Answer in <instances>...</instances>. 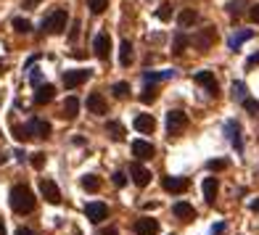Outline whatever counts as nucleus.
<instances>
[{"instance_id":"33","label":"nucleus","mask_w":259,"mask_h":235,"mask_svg":"<svg viewBox=\"0 0 259 235\" xmlns=\"http://www.w3.org/2000/svg\"><path fill=\"white\" fill-rule=\"evenodd\" d=\"M206 167H209L212 172H222V169H228V167H230V161H228V159H212Z\"/></svg>"},{"instance_id":"29","label":"nucleus","mask_w":259,"mask_h":235,"mask_svg":"<svg viewBox=\"0 0 259 235\" xmlns=\"http://www.w3.org/2000/svg\"><path fill=\"white\" fill-rule=\"evenodd\" d=\"M230 93H233V101H246V85L243 82H233L230 85Z\"/></svg>"},{"instance_id":"26","label":"nucleus","mask_w":259,"mask_h":235,"mask_svg":"<svg viewBox=\"0 0 259 235\" xmlns=\"http://www.w3.org/2000/svg\"><path fill=\"white\" fill-rule=\"evenodd\" d=\"M188 45H191V37L185 35V32H177V35H174V43H172V53H183V50L188 48Z\"/></svg>"},{"instance_id":"14","label":"nucleus","mask_w":259,"mask_h":235,"mask_svg":"<svg viewBox=\"0 0 259 235\" xmlns=\"http://www.w3.org/2000/svg\"><path fill=\"white\" fill-rule=\"evenodd\" d=\"M87 111L90 114H98V116H103L108 111V106H106V98H103L101 93H90L87 95Z\"/></svg>"},{"instance_id":"43","label":"nucleus","mask_w":259,"mask_h":235,"mask_svg":"<svg viewBox=\"0 0 259 235\" xmlns=\"http://www.w3.org/2000/svg\"><path fill=\"white\" fill-rule=\"evenodd\" d=\"M249 16H251V21H257V24H259V3H254V5H251Z\"/></svg>"},{"instance_id":"16","label":"nucleus","mask_w":259,"mask_h":235,"mask_svg":"<svg viewBox=\"0 0 259 235\" xmlns=\"http://www.w3.org/2000/svg\"><path fill=\"white\" fill-rule=\"evenodd\" d=\"M135 233L138 235H156L159 233V222L151 219V217H140L135 222Z\"/></svg>"},{"instance_id":"21","label":"nucleus","mask_w":259,"mask_h":235,"mask_svg":"<svg viewBox=\"0 0 259 235\" xmlns=\"http://www.w3.org/2000/svg\"><path fill=\"white\" fill-rule=\"evenodd\" d=\"M172 212H174V217H180V219H193L196 217V209L188 204V201H177V204L172 206Z\"/></svg>"},{"instance_id":"7","label":"nucleus","mask_w":259,"mask_h":235,"mask_svg":"<svg viewBox=\"0 0 259 235\" xmlns=\"http://www.w3.org/2000/svg\"><path fill=\"white\" fill-rule=\"evenodd\" d=\"M193 82L201 85V87H206V90H209V95L217 98L219 85H217V80H215V74H212V71H196V74H193Z\"/></svg>"},{"instance_id":"17","label":"nucleus","mask_w":259,"mask_h":235,"mask_svg":"<svg viewBox=\"0 0 259 235\" xmlns=\"http://www.w3.org/2000/svg\"><path fill=\"white\" fill-rule=\"evenodd\" d=\"M56 98V87L53 85H40V87L35 90V103L37 106H45V103H50Z\"/></svg>"},{"instance_id":"41","label":"nucleus","mask_w":259,"mask_h":235,"mask_svg":"<svg viewBox=\"0 0 259 235\" xmlns=\"http://www.w3.org/2000/svg\"><path fill=\"white\" fill-rule=\"evenodd\" d=\"M246 3V0H233V3L228 5V11H230V14L233 16H238V14H241V5Z\"/></svg>"},{"instance_id":"47","label":"nucleus","mask_w":259,"mask_h":235,"mask_svg":"<svg viewBox=\"0 0 259 235\" xmlns=\"http://www.w3.org/2000/svg\"><path fill=\"white\" fill-rule=\"evenodd\" d=\"M101 235H119V230H116V227H108V230H103Z\"/></svg>"},{"instance_id":"25","label":"nucleus","mask_w":259,"mask_h":235,"mask_svg":"<svg viewBox=\"0 0 259 235\" xmlns=\"http://www.w3.org/2000/svg\"><path fill=\"white\" fill-rule=\"evenodd\" d=\"M106 132L108 135H111V140H116V143H122V140H125V127H122L119 125V122H106Z\"/></svg>"},{"instance_id":"38","label":"nucleus","mask_w":259,"mask_h":235,"mask_svg":"<svg viewBox=\"0 0 259 235\" xmlns=\"http://www.w3.org/2000/svg\"><path fill=\"white\" fill-rule=\"evenodd\" d=\"M32 167H35V169H43V167H45V153H32Z\"/></svg>"},{"instance_id":"35","label":"nucleus","mask_w":259,"mask_h":235,"mask_svg":"<svg viewBox=\"0 0 259 235\" xmlns=\"http://www.w3.org/2000/svg\"><path fill=\"white\" fill-rule=\"evenodd\" d=\"M156 16L161 19V21H170V19H172V5L164 3V5H161V8L156 11Z\"/></svg>"},{"instance_id":"40","label":"nucleus","mask_w":259,"mask_h":235,"mask_svg":"<svg viewBox=\"0 0 259 235\" xmlns=\"http://www.w3.org/2000/svg\"><path fill=\"white\" fill-rule=\"evenodd\" d=\"M114 185L116 188H125L127 185V174L125 172H114Z\"/></svg>"},{"instance_id":"39","label":"nucleus","mask_w":259,"mask_h":235,"mask_svg":"<svg viewBox=\"0 0 259 235\" xmlns=\"http://www.w3.org/2000/svg\"><path fill=\"white\" fill-rule=\"evenodd\" d=\"M243 108L251 111V114H259V101H251V98H246V101H243Z\"/></svg>"},{"instance_id":"30","label":"nucleus","mask_w":259,"mask_h":235,"mask_svg":"<svg viewBox=\"0 0 259 235\" xmlns=\"http://www.w3.org/2000/svg\"><path fill=\"white\" fill-rule=\"evenodd\" d=\"M156 98H159V90L151 85V87H146L143 93H140V103H146V106H148V103H153Z\"/></svg>"},{"instance_id":"19","label":"nucleus","mask_w":259,"mask_h":235,"mask_svg":"<svg viewBox=\"0 0 259 235\" xmlns=\"http://www.w3.org/2000/svg\"><path fill=\"white\" fill-rule=\"evenodd\" d=\"M251 37H254V29H238V32H233V37L228 40L230 50H241V45L246 40H251Z\"/></svg>"},{"instance_id":"36","label":"nucleus","mask_w":259,"mask_h":235,"mask_svg":"<svg viewBox=\"0 0 259 235\" xmlns=\"http://www.w3.org/2000/svg\"><path fill=\"white\" fill-rule=\"evenodd\" d=\"M14 138H16L19 143L29 140V135H27V129H24V125H16V127H14Z\"/></svg>"},{"instance_id":"49","label":"nucleus","mask_w":259,"mask_h":235,"mask_svg":"<svg viewBox=\"0 0 259 235\" xmlns=\"http://www.w3.org/2000/svg\"><path fill=\"white\" fill-rule=\"evenodd\" d=\"M0 235H5V225H3V222H0Z\"/></svg>"},{"instance_id":"42","label":"nucleus","mask_w":259,"mask_h":235,"mask_svg":"<svg viewBox=\"0 0 259 235\" xmlns=\"http://www.w3.org/2000/svg\"><path fill=\"white\" fill-rule=\"evenodd\" d=\"M77 37H80V21H77V19H74V24H72V32H69V40H77Z\"/></svg>"},{"instance_id":"3","label":"nucleus","mask_w":259,"mask_h":235,"mask_svg":"<svg viewBox=\"0 0 259 235\" xmlns=\"http://www.w3.org/2000/svg\"><path fill=\"white\" fill-rule=\"evenodd\" d=\"M185 127H188V114H185V111H180V108L167 111V132H170V138L180 135Z\"/></svg>"},{"instance_id":"28","label":"nucleus","mask_w":259,"mask_h":235,"mask_svg":"<svg viewBox=\"0 0 259 235\" xmlns=\"http://www.w3.org/2000/svg\"><path fill=\"white\" fill-rule=\"evenodd\" d=\"M82 188H85L87 193L101 191V177H95V174H85V177H82Z\"/></svg>"},{"instance_id":"2","label":"nucleus","mask_w":259,"mask_h":235,"mask_svg":"<svg viewBox=\"0 0 259 235\" xmlns=\"http://www.w3.org/2000/svg\"><path fill=\"white\" fill-rule=\"evenodd\" d=\"M66 21H69L66 11L56 8L48 19H43V32H48V35H61V32L66 29Z\"/></svg>"},{"instance_id":"8","label":"nucleus","mask_w":259,"mask_h":235,"mask_svg":"<svg viewBox=\"0 0 259 235\" xmlns=\"http://www.w3.org/2000/svg\"><path fill=\"white\" fill-rule=\"evenodd\" d=\"M40 193L48 204H61V191H58V185L53 180H48V177L40 180Z\"/></svg>"},{"instance_id":"12","label":"nucleus","mask_w":259,"mask_h":235,"mask_svg":"<svg viewBox=\"0 0 259 235\" xmlns=\"http://www.w3.org/2000/svg\"><path fill=\"white\" fill-rule=\"evenodd\" d=\"M132 156L138 161H148L153 159V146L148 140H132Z\"/></svg>"},{"instance_id":"37","label":"nucleus","mask_w":259,"mask_h":235,"mask_svg":"<svg viewBox=\"0 0 259 235\" xmlns=\"http://www.w3.org/2000/svg\"><path fill=\"white\" fill-rule=\"evenodd\" d=\"M29 82L35 85V87H40V85H43V74H40V69H32V71H29Z\"/></svg>"},{"instance_id":"6","label":"nucleus","mask_w":259,"mask_h":235,"mask_svg":"<svg viewBox=\"0 0 259 235\" xmlns=\"http://www.w3.org/2000/svg\"><path fill=\"white\" fill-rule=\"evenodd\" d=\"M85 214H87V219L93 222V225H101V222L108 217V206L101 204V201H90V204L85 206Z\"/></svg>"},{"instance_id":"1","label":"nucleus","mask_w":259,"mask_h":235,"mask_svg":"<svg viewBox=\"0 0 259 235\" xmlns=\"http://www.w3.org/2000/svg\"><path fill=\"white\" fill-rule=\"evenodd\" d=\"M11 209L16 214H29L35 212V193L27 185H14L11 188Z\"/></svg>"},{"instance_id":"13","label":"nucleus","mask_w":259,"mask_h":235,"mask_svg":"<svg viewBox=\"0 0 259 235\" xmlns=\"http://www.w3.org/2000/svg\"><path fill=\"white\" fill-rule=\"evenodd\" d=\"M161 185H164V191H170V193H185L188 191V185H191V180L188 177H164L161 180Z\"/></svg>"},{"instance_id":"18","label":"nucleus","mask_w":259,"mask_h":235,"mask_svg":"<svg viewBox=\"0 0 259 235\" xmlns=\"http://www.w3.org/2000/svg\"><path fill=\"white\" fill-rule=\"evenodd\" d=\"M132 125H135L138 132H153V129H156V119H153L151 114H138Z\"/></svg>"},{"instance_id":"44","label":"nucleus","mask_w":259,"mask_h":235,"mask_svg":"<svg viewBox=\"0 0 259 235\" xmlns=\"http://www.w3.org/2000/svg\"><path fill=\"white\" fill-rule=\"evenodd\" d=\"M222 230H225V225H222V222H217V225L212 227V235H222Z\"/></svg>"},{"instance_id":"27","label":"nucleus","mask_w":259,"mask_h":235,"mask_svg":"<svg viewBox=\"0 0 259 235\" xmlns=\"http://www.w3.org/2000/svg\"><path fill=\"white\" fill-rule=\"evenodd\" d=\"M196 19H198V14H196L193 8H183V11H180V16H177V24L185 29V27H191V24L196 21Z\"/></svg>"},{"instance_id":"5","label":"nucleus","mask_w":259,"mask_h":235,"mask_svg":"<svg viewBox=\"0 0 259 235\" xmlns=\"http://www.w3.org/2000/svg\"><path fill=\"white\" fill-rule=\"evenodd\" d=\"M191 43L196 45V48L201 50V53H206V50H209L212 45L217 43V29H215V27H206V29L198 32L196 37H191Z\"/></svg>"},{"instance_id":"22","label":"nucleus","mask_w":259,"mask_h":235,"mask_svg":"<svg viewBox=\"0 0 259 235\" xmlns=\"http://www.w3.org/2000/svg\"><path fill=\"white\" fill-rule=\"evenodd\" d=\"M174 77V69H161V71H143V80L146 82H161V80H172Z\"/></svg>"},{"instance_id":"31","label":"nucleus","mask_w":259,"mask_h":235,"mask_svg":"<svg viewBox=\"0 0 259 235\" xmlns=\"http://www.w3.org/2000/svg\"><path fill=\"white\" fill-rule=\"evenodd\" d=\"M87 8L93 11V14H103V11L108 8V0H87Z\"/></svg>"},{"instance_id":"10","label":"nucleus","mask_w":259,"mask_h":235,"mask_svg":"<svg viewBox=\"0 0 259 235\" xmlns=\"http://www.w3.org/2000/svg\"><path fill=\"white\" fill-rule=\"evenodd\" d=\"M225 135H228V140H230V146L236 148L238 153L243 151V138H241V125L238 122H228L225 125Z\"/></svg>"},{"instance_id":"9","label":"nucleus","mask_w":259,"mask_h":235,"mask_svg":"<svg viewBox=\"0 0 259 235\" xmlns=\"http://www.w3.org/2000/svg\"><path fill=\"white\" fill-rule=\"evenodd\" d=\"M29 138H50V125L43 119H29L27 125H24Z\"/></svg>"},{"instance_id":"48","label":"nucleus","mask_w":259,"mask_h":235,"mask_svg":"<svg viewBox=\"0 0 259 235\" xmlns=\"http://www.w3.org/2000/svg\"><path fill=\"white\" fill-rule=\"evenodd\" d=\"M251 212H257V214H259V198L251 201Z\"/></svg>"},{"instance_id":"15","label":"nucleus","mask_w":259,"mask_h":235,"mask_svg":"<svg viewBox=\"0 0 259 235\" xmlns=\"http://www.w3.org/2000/svg\"><path fill=\"white\" fill-rule=\"evenodd\" d=\"M130 174H132V182L138 188H146L148 182H151V172H148L143 164H132V167H130Z\"/></svg>"},{"instance_id":"34","label":"nucleus","mask_w":259,"mask_h":235,"mask_svg":"<svg viewBox=\"0 0 259 235\" xmlns=\"http://www.w3.org/2000/svg\"><path fill=\"white\" fill-rule=\"evenodd\" d=\"M111 93H114L116 98H127V95H130V85H127V82H116L114 87H111Z\"/></svg>"},{"instance_id":"32","label":"nucleus","mask_w":259,"mask_h":235,"mask_svg":"<svg viewBox=\"0 0 259 235\" xmlns=\"http://www.w3.org/2000/svg\"><path fill=\"white\" fill-rule=\"evenodd\" d=\"M14 29H16V32H22V35H27V32H32V24L27 21V19L16 16V19H14Z\"/></svg>"},{"instance_id":"23","label":"nucleus","mask_w":259,"mask_h":235,"mask_svg":"<svg viewBox=\"0 0 259 235\" xmlns=\"http://www.w3.org/2000/svg\"><path fill=\"white\" fill-rule=\"evenodd\" d=\"M61 111H64V114H61L64 119H74L77 111H80V101H77L74 95H69L66 101H64V108H61Z\"/></svg>"},{"instance_id":"45","label":"nucleus","mask_w":259,"mask_h":235,"mask_svg":"<svg viewBox=\"0 0 259 235\" xmlns=\"http://www.w3.org/2000/svg\"><path fill=\"white\" fill-rule=\"evenodd\" d=\"M257 64H259V53L249 56V61H246V66H257Z\"/></svg>"},{"instance_id":"20","label":"nucleus","mask_w":259,"mask_h":235,"mask_svg":"<svg viewBox=\"0 0 259 235\" xmlns=\"http://www.w3.org/2000/svg\"><path fill=\"white\" fill-rule=\"evenodd\" d=\"M217 191H219L217 177H206V180H204V201H206V204H215Z\"/></svg>"},{"instance_id":"24","label":"nucleus","mask_w":259,"mask_h":235,"mask_svg":"<svg viewBox=\"0 0 259 235\" xmlns=\"http://www.w3.org/2000/svg\"><path fill=\"white\" fill-rule=\"evenodd\" d=\"M130 61H132V43L122 40V45H119V64L122 66H130Z\"/></svg>"},{"instance_id":"4","label":"nucleus","mask_w":259,"mask_h":235,"mask_svg":"<svg viewBox=\"0 0 259 235\" xmlns=\"http://www.w3.org/2000/svg\"><path fill=\"white\" fill-rule=\"evenodd\" d=\"M90 74H93L90 69H72V71H64V87H66V90L80 87V85H85V82L90 80Z\"/></svg>"},{"instance_id":"11","label":"nucleus","mask_w":259,"mask_h":235,"mask_svg":"<svg viewBox=\"0 0 259 235\" xmlns=\"http://www.w3.org/2000/svg\"><path fill=\"white\" fill-rule=\"evenodd\" d=\"M93 50H95V56H98L101 61H106V58H108V50H111V37H108L106 32L95 35V40H93Z\"/></svg>"},{"instance_id":"46","label":"nucleus","mask_w":259,"mask_h":235,"mask_svg":"<svg viewBox=\"0 0 259 235\" xmlns=\"http://www.w3.org/2000/svg\"><path fill=\"white\" fill-rule=\"evenodd\" d=\"M16 235H35V233H32L29 227H19V230H16Z\"/></svg>"}]
</instances>
